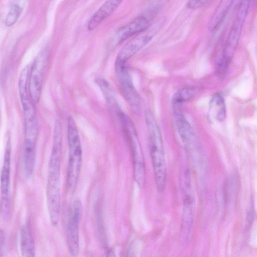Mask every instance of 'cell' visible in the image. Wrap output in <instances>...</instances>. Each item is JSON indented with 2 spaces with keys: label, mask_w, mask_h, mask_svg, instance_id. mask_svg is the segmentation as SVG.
<instances>
[{
  "label": "cell",
  "mask_w": 257,
  "mask_h": 257,
  "mask_svg": "<svg viewBox=\"0 0 257 257\" xmlns=\"http://www.w3.org/2000/svg\"><path fill=\"white\" fill-rule=\"evenodd\" d=\"M149 148L157 189L163 191L167 180V166L163 143L159 127L151 110L145 111Z\"/></svg>",
  "instance_id": "obj_1"
},
{
  "label": "cell",
  "mask_w": 257,
  "mask_h": 257,
  "mask_svg": "<svg viewBox=\"0 0 257 257\" xmlns=\"http://www.w3.org/2000/svg\"><path fill=\"white\" fill-rule=\"evenodd\" d=\"M67 137L68 162L66 188L67 192L72 194L77 186L81 171L82 152L78 128L71 116H69L67 118Z\"/></svg>",
  "instance_id": "obj_2"
},
{
  "label": "cell",
  "mask_w": 257,
  "mask_h": 257,
  "mask_svg": "<svg viewBox=\"0 0 257 257\" xmlns=\"http://www.w3.org/2000/svg\"><path fill=\"white\" fill-rule=\"evenodd\" d=\"M124 135L129 145L133 160L134 178L142 188L146 179V167L142 147L135 125L131 119L122 111L118 114Z\"/></svg>",
  "instance_id": "obj_3"
},
{
  "label": "cell",
  "mask_w": 257,
  "mask_h": 257,
  "mask_svg": "<svg viewBox=\"0 0 257 257\" xmlns=\"http://www.w3.org/2000/svg\"><path fill=\"white\" fill-rule=\"evenodd\" d=\"M250 2L251 0H241L236 17L225 41L222 57L218 62L220 72H224L232 59L248 13Z\"/></svg>",
  "instance_id": "obj_4"
},
{
  "label": "cell",
  "mask_w": 257,
  "mask_h": 257,
  "mask_svg": "<svg viewBox=\"0 0 257 257\" xmlns=\"http://www.w3.org/2000/svg\"><path fill=\"white\" fill-rule=\"evenodd\" d=\"M183 207L181 225V236L185 242L189 239L194 221L195 198L191 179L190 172L186 169L183 182Z\"/></svg>",
  "instance_id": "obj_5"
},
{
  "label": "cell",
  "mask_w": 257,
  "mask_h": 257,
  "mask_svg": "<svg viewBox=\"0 0 257 257\" xmlns=\"http://www.w3.org/2000/svg\"><path fill=\"white\" fill-rule=\"evenodd\" d=\"M19 88L23 109L25 143L36 145L39 124L34 103L31 98L28 85L26 83L19 84Z\"/></svg>",
  "instance_id": "obj_6"
},
{
  "label": "cell",
  "mask_w": 257,
  "mask_h": 257,
  "mask_svg": "<svg viewBox=\"0 0 257 257\" xmlns=\"http://www.w3.org/2000/svg\"><path fill=\"white\" fill-rule=\"evenodd\" d=\"M114 69L122 97L132 111L138 114L141 109V99L126 64H114Z\"/></svg>",
  "instance_id": "obj_7"
},
{
  "label": "cell",
  "mask_w": 257,
  "mask_h": 257,
  "mask_svg": "<svg viewBox=\"0 0 257 257\" xmlns=\"http://www.w3.org/2000/svg\"><path fill=\"white\" fill-rule=\"evenodd\" d=\"M49 53L47 50L41 51L31 66L29 77V91L34 104L40 100L44 74L48 63Z\"/></svg>",
  "instance_id": "obj_8"
},
{
  "label": "cell",
  "mask_w": 257,
  "mask_h": 257,
  "mask_svg": "<svg viewBox=\"0 0 257 257\" xmlns=\"http://www.w3.org/2000/svg\"><path fill=\"white\" fill-rule=\"evenodd\" d=\"M175 123L180 137L192 159L198 162L200 157V146L194 131L184 115L177 112L175 115Z\"/></svg>",
  "instance_id": "obj_9"
},
{
  "label": "cell",
  "mask_w": 257,
  "mask_h": 257,
  "mask_svg": "<svg viewBox=\"0 0 257 257\" xmlns=\"http://www.w3.org/2000/svg\"><path fill=\"white\" fill-rule=\"evenodd\" d=\"M82 215V205L81 200L76 199L72 205L68 220L66 238L70 254L76 256L79 253V224Z\"/></svg>",
  "instance_id": "obj_10"
},
{
  "label": "cell",
  "mask_w": 257,
  "mask_h": 257,
  "mask_svg": "<svg viewBox=\"0 0 257 257\" xmlns=\"http://www.w3.org/2000/svg\"><path fill=\"white\" fill-rule=\"evenodd\" d=\"M11 152V143L10 140H8L1 175V211L4 217H7L10 213Z\"/></svg>",
  "instance_id": "obj_11"
},
{
  "label": "cell",
  "mask_w": 257,
  "mask_h": 257,
  "mask_svg": "<svg viewBox=\"0 0 257 257\" xmlns=\"http://www.w3.org/2000/svg\"><path fill=\"white\" fill-rule=\"evenodd\" d=\"M46 198L50 220L53 225H57L61 210L60 179L48 178Z\"/></svg>",
  "instance_id": "obj_12"
},
{
  "label": "cell",
  "mask_w": 257,
  "mask_h": 257,
  "mask_svg": "<svg viewBox=\"0 0 257 257\" xmlns=\"http://www.w3.org/2000/svg\"><path fill=\"white\" fill-rule=\"evenodd\" d=\"M62 156V127L60 122L57 120L54 126L53 145L48 164V176H60Z\"/></svg>",
  "instance_id": "obj_13"
},
{
  "label": "cell",
  "mask_w": 257,
  "mask_h": 257,
  "mask_svg": "<svg viewBox=\"0 0 257 257\" xmlns=\"http://www.w3.org/2000/svg\"><path fill=\"white\" fill-rule=\"evenodd\" d=\"M153 37V35L147 34L137 37L129 41L118 53L114 64H126L129 59L151 41Z\"/></svg>",
  "instance_id": "obj_14"
},
{
  "label": "cell",
  "mask_w": 257,
  "mask_h": 257,
  "mask_svg": "<svg viewBox=\"0 0 257 257\" xmlns=\"http://www.w3.org/2000/svg\"><path fill=\"white\" fill-rule=\"evenodd\" d=\"M150 25V20L146 16H140L129 24L121 28L116 33V39L120 43L138 33L146 30Z\"/></svg>",
  "instance_id": "obj_15"
},
{
  "label": "cell",
  "mask_w": 257,
  "mask_h": 257,
  "mask_svg": "<svg viewBox=\"0 0 257 257\" xmlns=\"http://www.w3.org/2000/svg\"><path fill=\"white\" fill-rule=\"evenodd\" d=\"M122 1L123 0H106L89 20L87 24L88 30L90 31L94 30L119 7Z\"/></svg>",
  "instance_id": "obj_16"
},
{
  "label": "cell",
  "mask_w": 257,
  "mask_h": 257,
  "mask_svg": "<svg viewBox=\"0 0 257 257\" xmlns=\"http://www.w3.org/2000/svg\"><path fill=\"white\" fill-rule=\"evenodd\" d=\"M20 246L21 253L23 256H35V245L29 225L26 223L20 230Z\"/></svg>",
  "instance_id": "obj_17"
},
{
  "label": "cell",
  "mask_w": 257,
  "mask_h": 257,
  "mask_svg": "<svg viewBox=\"0 0 257 257\" xmlns=\"http://www.w3.org/2000/svg\"><path fill=\"white\" fill-rule=\"evenodd\" d=\"M235 0H220L208 24L209 31H214L220 26Z\"/></svg>",
  "instance_id": "obj_18"
},
{
  "label": "cell",
  "mask_w": 257,
  "mask_h": 257,
  "mask_svg": "<svg viewBox=\"0 0 257 257\" xmlns=\"http://www.w3.org/2000/svg\"><path fill=\"white\" fill-rule=\"evenodd\" d=\"M36 160V145L24 143L23 164L25 175L30 177L33 171Z\"/></svg>",
  "instance_id": "obj_19"
},
{
  "label": "cell",
  "mask_w": 257,
  "mask_h": 257,
  "mask_svg": "<svg viewBox=\"0 0 257 257\" xmlns=\"http://www.w3.org/2000/svg\"><path fill=\"white\" fill-rule=\"evenodd\" d=\"M96 83L107 103L117 113L120 109L116 99L114 89L110 84L105 79L100 78L96 79Z\"/></svg>",
  "instance_id": "obj_20"
},
{
  "label": "cell",
  "mask_w": 257,
  "mask_h": 257,
  "mask_svg": "<svg viewBox=\"0 0 257 257\" xmlns=\"http://www.w3.org/2000/svg\"><path fill=\"white\" fill-rule=\"evenodd\" d=\"M209 110L218 121H223L226 117V106L222 95L219 93L214 94L209 103Z\"/></svg>",
  "instance_id": "obj_21"
},
{
  "label": "cell",
  "mask_w": 257,
  "mask_h": 257,
  "mask_svg": "<svg viewBox=\"0 0 257 257\" xmlns=\"http://www.w3.org/2000/svg\"><path fill=\"white\" fill-rule=\"evenodd\" d=\"M195 90L192 88H183L178 90L174 94L172 102L174 104L178 105L191 99L194 95Z\"/></svg>",
  "instance_id": "obj_22"
},
{
  "label": "cell",
  "mask_w": 257,
  "mask_h": 257,
  "mask_svg": "<svg viewBox=\"0 0 257 257\" xmlns=\"http://www.w3.org/2000/svg\"><path fill=\"white\" fill-rule=\"evenodd\" d=\"M22 11V8L18 5H13L10 9L5 20L7 27L13 25L19 19Z\"/></svg>",
  "instance_id": "obj_23"
},
{
  "label": "cell",
  "mask_w": 257,
  "mask_h": 257,
  "mask_svg": "<svg viewBox=\"0 0 257 257\" xmlns=\"http://www.w3.org/2000/svg\"><path fill=\"white\" fill-rule=\"evenodd\" d=\"M210 0H189L187 5L191 9H196L202 7Z\"/></svg>",
  "instance_id": "obj_24"
},
{
  "label": "cell",
  "mask_w": 257,
  "mask_h": 257,
  "mask_svg": "<svg viewBox=\"0 0 257 257\" xmlns=\"http://www.w3.org/2000/svg\"><path fill=\"white\" fill-rule=\"evenodd\" d=\"M4 232L3 230H0V249L4 245L5 239Z\"/></svg>",
  "instance_id": "obj_25"
}]
</instances>
